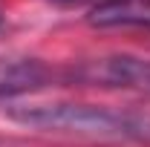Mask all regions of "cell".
Instances as JSON below:
<instances>
[{
	"mask_svg": "<svg viewBox=\"0 0 150 147\" xmlns=\"http://www.w3.org/2000/svg\"><path fill=\"white\" fill-rule=\"evenodd\" d=\"M61 78L78 87H98V90H121L150 98V58L139 55H104L90 58L67 66Z\"/></svg>",
	"mask_w": 150,
	"mask_h": 147,
	"instance_id": "2",
	"label": "cell"
},
{
	"mask_svg": "<svg viewBox=\"0 0 150 147\" xmlns=\"http://www.w3.org/2000/svg\"><path fill=\"white\" fill-rule=\"evenodd\" d=\"M0 29H3V15H0Z\"/></svg>",
	"mask_w": 150,
	"mask_h": 147,
	"instance_id": "6",
	"label": "cell"
},
{
	"mask_svg": "<svg viewBox=\"0 0 150 147\" xmlns=\"http://www.w3.org/2000/svg\"><path fill=\"white\" fill-rule=\"evenodd\" d=\"M93 26H150V0H101L90 9Z\"/></svg>",
	"mask_w": 150,
	"mask_h": 147,
	"instance_id": "4",
	"label": "cell"
},
{
	"mask_svg": "<svg viewBox=\"0 0 150 147\" xmlns=\"http://www.w3.org/2000/svg\"><path fill=\"white\" fill-rule=\"evenodd\" d=\"M52 66L40 58H0V98L38 92L52 84Z\"/></svg>",
	"mask_w": 150,
	"mask_h": 147,
	"instance_id": "3",
	"label": "cell"
},
{
	"mask_svg": "<svg viewBox=\"0 0 150 147\" xmlns=\"http://www.w3.org/2000/svg\"><path fill=\"white\" fill-rule=\"evenodd\" d=\"M9 118L29 130L64 133V136L95 139V141L150 139V118L107 110V107H98V104H69V101L18 104V107H9Z\"/></svg>",
	"mask_w": 150,
	"mask_h": 147,
	"instance_id": "1",
	"label": "cell"
},
{
	"mask_svg": "<svg viewBox=\"0 0 150 147\" xmlns=\"http://www.w3.org/2000/svg\"><path fill=\"white\" fill-rule=\"evenodd\" d=\"M55 3H61V6H90V9H93L101 0H55Z\"/></svg>",
	"mask_w": 150,
	"mask_h": 147,
	"instance_id": "5",
	"label": "cell"
}]
</instances>
